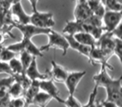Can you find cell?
I'll use <instances>...</instances> for the list:
<instances>
[{
	"label": "cell",
	"mask_w": 122,
	"mask_h": 107,
	"mask_svg": "<svg viewBox=\"0 0 122 107\" xmlns=\"http://www.w3.org/2000/svg\"><path fill=\"white\" fill-rule=\"evenodd\" d=\"M107 67L101 65L100 72L93 76V80L98 87H103L106 91L105 100L115 102L122 107V77L113 79L107 72Z\"/></svg>",
	"instance_id": "obj_1"
},
{
	"label": "cell",
	"mask_w": 122,
	"mask_h": 107,
	"mask_svg": "<svg viewBox=\"0 0 122 107\" xmlns=\"http://www.w3.org/2000/svg\"><path fill=\"white\" fill-rule=\"evenodd\" d=\"M48 39H49L48 44L39 48L43 53L48 51L50 49H58L62 50L64 56L66 55L67 51L70 49V46H69V43L64 34H59L58 32H55L52 29L51 32L48 34Z\"/></svg>",
	"instance_id": "obj_2"
},
{
	"label": "cell",
	"mask_w": 122,
	"mask_h": 107,
	"mask_svg": "<svg viewBox=\"0 0 122 107\" xmlns=\"http://www.w3.org/2000/svg\"><path fill=\"white\" fill-rule=\"evenodd\" d=\"M7 49L14 52L15 54L16 53H20L22 51H25V52L30 54L33 57L37 58V57L44 56V53L40 50V49L37 47L31 39H25V38H23L22 40L19 41V42L14 43V44L9 45Z\"/></svg>",
	"instance_id": "obj_3"
},
{
	"label": "cell",
	"mask_w": 122,
	"mask_h": 107,
	"mask_svg": "<svg viewBox=\"0 0 122 107\" xmlns=\"http://www.w3.org/2000/svg\"><path fill=\"white\" fill-rule=\"evenodd\" d=\"M29 24L42 29H51L55 25V21L52 13L39 12L38 10L30 15Z\"/></svg>",
	"instance_id": "obj_4"
},
{
	"label": "cell",
	"mask_w": 122,
	"mask_h": 107,
	"mask_svg": "<svg viewBox=\"0 0 122 107\" xmlns=\"http://www.w3.org/2000/svg\"><path fill=\"white\" fill-rule=\"evenodd\" d=\"M121 19L122 11L116 12V11L105 10L102 17V23H104L105 32L111 33L119 24H121Z\"/></svg>",
	"instance_id": "obj_5"
},
{
	"label": "cell",
	"mask_w": 122,
	"mask_h": 107,
	"mask_svg": "<svg viewBox=\"0 0 122 107\" xmlns=\"http://www.w3.org/2000/svg\"><path fill=\"white\" fill-rule=\"evenodd\" d=\"M14 28H16L18 30L20 31V33L23 35V38L29 39H32V38L34 37V36L41 35V34H46V35H48L51 32V30H52V29H42V28L36 27V26L33 25L31 24H15Z\"/></svg>",
	"instance_id": "obj_6"
},
{
	"label": "cell",
	"mask_w": 122,
	"mask_h": 107,
	"mask_svg": "<svg viewBox=\"0 0 122 107\" xmlns=\"http://www.w3.org/2000/svg\"><path fill=\"white\" fill-rule=\"evenodd\" d=\"M14 82L13 75L0 80V107H8L12 98L9 95V89Z\"/></svg>",
	"instance_id": "obj_7"
},
{
	"label": "cell",
	"mask_w": 122,
	"mask_h": 107,
	"mask_svg": "<svg viewBox=\"0 0 122 107\" xmlns=\"http://www.w3.org/2000/svg\"><path fill=\"white\" fill-rule=\"evenodd\" d=\"M85 75H86V71L85 70L84 71H73L68 73L65 84L69 92V95H75L79 83L85 77Z\"/></svg>",
	"instance_id": "obj_8"
},
{
	"label": "cell",
	"mask_w": 122,
	"mask_h": 107,
	"mask_svg": "<svg viewBox=\"0 0 122 107\" xmlns=\"http://www.w3.org/2000/svg\"><path fill=\"white\" fill-rule=\"evenodd\" d=\"M115 46V38L112 36L111 33H104L101 37L97 40V45L108 56L113 55V49Z\"/></svg>",
	"instance_id": "obj_9"
},
{
	"label": "cell",
	"mask_w": 122,
	"mask_h": 107,
	"mask_svg": "<svg viewBox=\"0 0 122 107\" xmlns=\"http://www.w3.org/2000/svg\"><path fill=\"white\" fill-rule=\"evenodd\" d=\"M39 90L50 95L51 98L57 100L59 103L62 104L63 99L61 98L60 95H59V91L56 87L54 81H53L51 79L39 81Z\"/></svg>",
	"instance_id": "obj_10"
},
{
	"label": "cell",
	"mask_w": 122,
	"mask_h": 107,
	"mask_svg": "<svg viewBox=\"0 0 122 107\" xmlns=\"http://www.w3.org/2000/svg\"><path fill=\"white\" fill-rule=\"evenodd\" d=\"M10 11L12 16L16 18V24H29L30 21V15L27 14L24 11L23 5L21 4V1L15 2L11 5Z\"/></svg>",
	"instance_id": "obj_11"
},
{
	"label": "cell",
	"mask_w": 122,
	"mask_h": 107,
	"mask_svg": "<svg viewBox=\"0 0 122 107\" xmlns=\"http://www.w3.org/2000/svg\"><path fill=\"white\" fill-rule=\"evenodd\" d=\"M51 67L52 68L50 70H49V73H48L49 79H51L53 81L65 83L69 72L64 67L56 63L54 60L51 61Z\"/></svg>",
	"instance_id": "obj_12"
},
{
	"label": "cell",
	"mask_w": 122,
	"mask_h": 107,
	"mask_svg": "<svg viewBox=\"0 0 122 107\" xmlns=\"http://www.w3.org/2000/svg\"><path fill=\"white\" fill-rule=\"evenodd\" d=\"M24 73L30 79L31 81H34V80L41 81V80L49 79V76L47 73H40L39 72V69H38L36 57H33L32 62H31V64L29 65V66L28 67V69L25 70Z\"/></svg>",
	"instance_id": "obj_13"
},
{
	"label": "cell",
	"mask_w": 122,
	"mask_h": 107,
	"mask_svg": "<svg viewBox=\"0 0 122 107\" xmlns=\"http://www.w3.org/2000/svg\"><path fill=\"white\" fill-rule=\"evenodd\" d=\"M92 12L89 7L87 2L85 3H79L76 4V7L74 11L75 15V20L80 21V22H85L87 19L92 15Z\"/></svg>",
	"instance_id": "obj_14"
},
{
	"label": "cell",
	"mask_w": 122,
	"mask_h": 107,
	"mask_svg": "<svg viewBox=\"0 0 122 107\" xmlns=\"http://www.w3.org/2000/svg\"><path fill=\"white\" fill-rule=\"evenodd\" d=\"M67 41L69 43V46H70V49H74V50L77 51L79 54L85 56L87 59H90V51H91L92 48L89 47V46H85L84 44L79 43L78 41H76L74 39L73 36L70 35H65Z\"/></svg>",
	"instance_id": "obj_15"
},
{
	"label": "cell",
	"mask_w": 122,
	"mask_h": 107,
	"mask_svg": "<svg viewBox=\"0 0 122 107\" xmlns=\"http://www.w3.org/2000/svg\"><path fill=\"white\" fill-rule=\"evenodd\" d=\"M80 32H84L82 22H80V21L77 20L67 21L65 28L62 30V34L74 36L75 34Z\"/></svg>",
	"instance_id": "obj_16"
},
{
	"label": "cell",
	"mask_w": 122,
	"mask_h": 107,
	"mask_svg": "<svg viewBox=\"0 0 122 107\" xmlns=\"http://www.w3.org/2000/svg\"><path fill=\"white\" fill-rule=\"evenodd\" d=\"M39 81L34 80L32 81L30 86L28 88V90L24 92L23 98L25 102V107H29L30 105H32V101L35 95L39 92Z\"/></svg>",
	"instance_id": "obj_17"
},
{
	"label": "cell",
	"mask_w": 122,
	"mask_h": 107,
	"mask_svg": "<svg viewBox=\"0 0 122 107\" xmlns=\"http://www.w3.org/2000/svg\"><path fill=\"white\" fill-rule=\"evenodd\" d=\"M73 37L76 41H78L79 43H80V44H84L85 46H89L90 48H95L97 45L96 39L86 32L78 33V34H75Z\"/></svg>",
	"instance_id": "obj_18"
},
{
	"label": "cell",
	"mask_w": 122,
	"mask_h": 107,
	"mask_svg": "<svg viewBox=\"0 0 122 107\" xmlns=\"http://www.w3.org/2000/svg\"><path fill=\"white\" fill-rule=\"evenodd\" d=\"M87 4H88L92 14L102 19L105 12V9L101 1L100 0H87Z\"/></svg>",
	"instance_id": "obj_19"
},
{
	"label": "cell",
	"mask_w": 122,
	"mask_h": 107,
	"mask_svg": "<svg viewBox=\"0 0 122 107\" xmlns=\"http://www.w3.org/2000/svg\"><path fill=\"white\" fill-rule=\"evenodd\" d=\"M52 100L50 95L46 94L45 92H43L39 90V92L35 95L32 101V105H35L38 107H47V105L49 101Z\"/></svg>",
	"instance_id": "obj_20"
},
{
	"label": "cell",
	"mask_w": 122,
	"mask_h": 107,
	"mask_svg": "<svg viewBox=\"0 0 122 107\" xmlns=\"http://www.w3.org/2000/svg\"><path fill=\"white\" fill-rule=\"evenodd\" d=\"M13 76H14V81L18 82V83L22 86L23 90H24V92L28 90V88L30 86L31 83H32L30 79L26 75L25 73L19 74V75H13Z\"/></svg>",
	"instance_id": "obj_21"
},
{
	"label": "cell",
	"mask_w": 122,
	"mask_h": 107,
	"mask_svg": "<svg viewBox=\"0 0 122 107\" xmlns=\"http://www.w3.org/2000/svg\"><path fill=\"white\" fill-rule=\"evenodd\" d=\"M105 7V10L116 11L121 12L122 11V4H120L116 0H100Z\"/></svg>",
	"instance_id": "obj_22"
},
{
	"label": "cell",
	"mask_w": 122,
	"mask_h": 107,
	"mask_svg": "<svg viewBox=\"0 0 122 107\" xmlns=\"http://www.w3.org/2000/svg\"><path fill=\"white\" fill-rule=\"evenodd\" d=\"M9 95L12 99L20 98L24 95V90L20 85L18 82L14 81L9 89Z\"/></svg>",
	"instance_id": "obj_23"
},
{
	"label": "cell",
	"mask_w": 122,
	"mask_h": 107,
	"mask_svg": "<svg viewBox=\"0 0 122 107\" xmlns=\"http://www.w3.org/2000/svg\"><path fill=\"white\" fill-rule=\"evenodd\" d=\"M14 58H15V53L9 50L7 47L0 45V61L9 63Z\"/></svg>",
	"instance_id": "obj_24"
},
{
	"label": "cell",
	"mask_w": 122,
	"mask_h": 107,
	"mask_svg": "<svg viewBox=\"0 0 122 107\" xmlns=\"http://www.w3.org/2000/svg\"><path fill=\"white\" fill-rule=\"evenodd\" d=\"M9 65L13 72V75L24 73L20 60H18V59H16V58L12 59V60L9 62Z\"/></svg>",
	"instance_id": "obj_25"
},
{
	"label": "cell",
	"mask_w": 122,
	"mask_h": 107,
	"mask_svg": "<svg viewBox=\"0 0 122 107\" xmlns=\"http://www.w3.org/2000/svg\"><path fill=\"white\" fill-rule=\"evenodd\" d=\"M32 60H33V56L30 54H29L28 52H25V51L20 52V60H20L21 65H22L24 72H25V70H27L28 67L31 64Z\"/></svg>",
	"instance_id": "obj_26"
},
{
	"label": "cell",
	"mask_w": 122,
	"mask_h": 107,
	"mask_svg": "<svg viewBox=\"0 0 122 107\" xmlns=\"http://www.w3.org/2000/svg\"><path fill=\"white\" fill-rule=\"evenodd\" d=\"M113 55L117 56L120 63L122 65V39L115 38V46L113 49Z\"/></svg>",
	"instance_id": "obj_27"
},
{
	"label": "cell",
	"mask_w": 122,
	"mask_h": 107,
	"mask_svg": "<svg viewBox=\"0 0 122 107\" xmlns=\"http://www.w3.org/2000/svg\"><path fill=\"white\" fill-rule=\"evenodd\" d=\"M62 105H64L65 107H82V105L75 95H70L67 97L66 100H63Z\"/></svg>",
	"instance_id": "obj_28"
},
{
	"label": "cell",
	"mask_w": 122,
	"mask_h": 107,
	"mask_svg": "<svg viewBox=\"0 0 122 107\" xmlns=\"http://www.w3.org/2000/svg\"><path fill=\"white\" fill-rule=\"evenodd\" d=\"M85 24H89V25H91V26H95V27H103L102 26V19L98 16L95 15V14H92L89 19H87L85 22Z\"/></svg>",
	"instance_id": "obj_29"
},
{
	"label": "cell",
	"mask_w": 122,
	"mask_h": 107,
	"mask_svg": "<svg viewBox=\"0 0 122 107\" xmlns=\"http://www.w3.org/2000/svg\"><path fill=\"white\" fill-rule=\"evenodd\" d=\"M98 88L99 87L95 85L93 89V90H92L91 94H90V97H89L88 107H96V101H95V99H96L97 92H98Z\"/></svg>",
	"instance_id": "obj_30"
},
{
	"label": "cell",
	"mask_w": 122,
	"mask_h": 107,
	"mask_svg": "<svg viewBox=\"0 0 122 107\" xmlns=\"http://www.w3.org/2000/svg\"><path fill=\"white\" fill-rule=\"evenodd\" d=\"M8 107H25V102L24 98L11 99Z\"/></svg>",
	"instance_id": "obj_31"
},
{
	"label": "cell",
	"mask_w": 122,
	"mask_h": 107,
	"mask_svg": "<svg viewBox=\"0 0 122 107\" xmlns=\"http://www.w3.org/2000/svg\"><path fill=\"white\" fill-rule=\"evenodd\" d=\"M0 74H7L9 75H13V72L9 67V63L0 61Z\"/></svg>",
	"instance_id": "obj_32"
},
{
	"label": "cell",
	"mask_w": 122,
	"mask_h": 107,
	"mask_svg": "<svg viewBox=\"0 0 122 107\" xmlns=\"http://www.w3.org/2000/svg\"><path fill=\"white\" fill-rule=\"evenodd\" d=\"M121 27H122V24H120L113 31L111 32V34L114 38H116V39H122L121 38Z\"/></svg>",
	"instance_id": "obj_33"
},
{
	"label": "cell",
	"mask_w": 122,
	"mask_h": 107,
	"mask_svg": "<svg viewBox=\"0 0 122 107\" xmlns=\"http://www.w3.org/2000/svg\"><path fill=\"white\" fill-rule=\"evenodd\" d=\"M100 104H101L102 107H120L119 105H117L115 102L110 101V100H101V101H100Z\"/></svg>",
	"instance_id": "obj_34"
},
{
	"label": "cell",
	"mask_w": 122,
	"mask_h": 107,
	"mask_svg": "<svg viewBox=\"0 0 122 107\" xmlns=\"http://www.w3.org/2000/svg\"><path fill=\"white\" fill-rule=\"evenodd\" d=\"M29 2L30 3L31 8H32V11L33 13L38 11V3H39V0H29Z\"/></svg>",
	"instance_id": "obj_35"
},
{
	"label": "cell",
	"mask_w": 122,
	"mask_h": 107,
	"mask_svg": "<svg viewBox=\"0 0 122 107\" xmlns=\"http://www.w3.org/2000/svg\"><path fill=\"white\" fill-rule=\"evenodd\" d=\"M4 35H5V34H3V33L0 31V45H2L3 42H4V39H5V37H4Z\"/></svg>",
	"instance_id": "obj_36"
},
{
	"label": "cell",
	"mask_w": 122,
	"mask_h": 107,
	"mask_svg": "<svg viewBox=\"0 0 122 107\" xmlns=\"http://www.w3.org/2000/svg\"><path fill=\"white\" fill-rule=\"evenodd\" d=\"M76 1L77 4H79V3H85L87 2V0H75Z\"/></svg>",
	"instance_id": "obj_37"
},
{
	"label": "cell",
	"mask_w": 122,
	"mask_h": 107,
	"mask_svg": "<svg viewBox=\"0 0 122 107\" xmlns=\"http://www.w3.org/2000/svg\"><path fill=\"white\" fill-rule=\"evenodd\" d=\"M96 107H102V105L100 101H96Z\"/></svg>",
	"instance_id": "obj_38"
},
{
	"label": "cell",
	"mask_w": 122,
	"mask_h": 107,
	"mask_svg": "<svg viewBox=\"0 0 122 107\" xmlns=\"http://www.w3.org/2000/svg\"><path fill=\"white\" fill-rule=\"evenodd\" d=\"M116 1L118 3H120V4H122V0H116Z\"/></svg>",
	"instance_id": "obj_39"
},
{
	"label": "cell",
	"mask_w": 122,
	"mask_h": 107,
	"mask_svg": "<svg viewBox=\"0 0 122 107\" xmlns=\"http://www.w3.org/2000/svg\"><path fill=\"white\" fill-rule=\"evenodd\" d=\"M19 1H21V0H15V2H19ZM14 2V3H15Z\"/></svg>",
	"instance_id": "obj_40"
}]
</instances>
